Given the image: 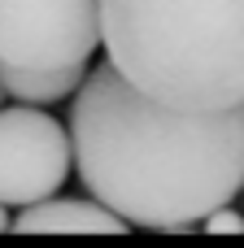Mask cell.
I'll return each instance as SVG.
<instances>
[{"label":"cell","mask_w":244,"mask_h":248,"mask_svg":"<svg viewBox=\"0 0 244 248\" xmlns=\"http://www.w3.org/2000/svg\"><path fill=\"white\" fill-rule=\"evenodd\" d=\"M74 166L70 131L35 105L0 109V201L9 209L57 196Z\"/></svg>","instance_id":"obj_4"},{"label":"cell","mask_w":244,"mask_h":248,"mask_svg":"<svg viewBox=\"0 0 244 248\" xmlns=\"http://www.w3.org/2000/svg\"><path fill=\"white\" fill-rule=\"evenodd\" d=\"M105 52L162 105H244V0H105Z\"/></svg>","instance_id":"obj_2"},{"label":"cell","mask_w":244,"mask_h":248,"mask_svg":"<svg viewBox=\"0 0 244 248\" xmlns=\"http://www.w3.org/2000/svg\"><path fill=\"white\" fill-rule=\"evenodd\" d=\"M70 140L87 196L144 231H188L244 192V105H162L114 61L83 78Z\"/></svg>","instance_id":"obj_1"},{"label":"cell","mask_w":244,"mask_h":248,"mask_svg":"<svg viewBox=\"0 0 244 248\" xmlns=\"http://www.w3.org/2000/svg\"><path fill=\"white\" fill-rule=\"evenodd\" d=\"M92 70L87 65H61V70H17V65H0V87L22 100V105H57L65 96H79L83 78Z\"/></svg>","instance_id":"obj_6"},{"label":"cell","mask_w":244,"mask_h":248,"mask_svg":"<svg viewBox=\"0 0 244 248\" xmlns=\"http://www.w3.org/2000/svg\"><path fill=\"white\" fill-rule=\"evenodd\" d=\"M131 222L122 214H114L109 205H100L96 196L92 201H39V205H26L17 218H13V231L17 235H122Z\"/></svg>","instance_id":"obj_5"},{"label":"cell","mask_w":244,"mask_h":248,"mask_svg":"<svg viewBox=\"0 0 244 248\" xmlns=\"http://www.w3.org/2000/svg\"><path fill=\"white\" fill-rule=\"evenodd\" d=\"M105 44V0H0V65H87Z\"/></svg>","instance_id":"obj_3"},{"label":"cell","mask_w":244,"mask_h":248,"mask_svg":"<svg viewBox=\"0 0 244 248\" xmlns=\"http://www.w3.org/2000/svg\"><path fill=\"white\" fill-rule=\"evenodd\" d=\"M201 227H205L210 235H244V214H236L231 205H223V209H214Z\"/></svg>","instance_id":"obj_7"},{"label":"cell","mask_w":244,"mask_h":248,"mask_svg":"<svg viewBox=\"0 0 244 248\" xmlns=\"http://www.w3.org/2000/svg\"><path fill=\"white\" fill-rule=\"evenodd\" d=\"M4 231H13V218H9V205L0 201V235H4Z\"/></svg>","instance_id":"obj_8"}]
</instances>
